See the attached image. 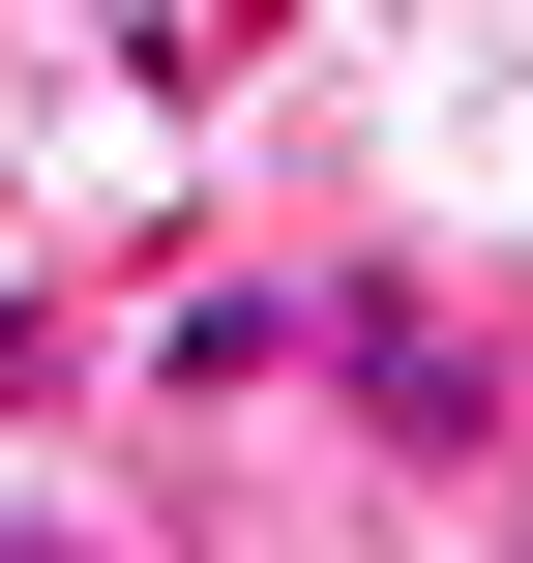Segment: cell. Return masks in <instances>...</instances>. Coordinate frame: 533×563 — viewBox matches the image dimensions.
<instances>
[{
  "mask_svg": "<svg viewBox=\"0 0 533 563\" xmlns=\"http://www.w3.org/2000/svg\"><path fill=\"white\" fill-rule=\"evenodd\" d=\"M326 356H356V416H386V445H475V356H445V297H356Z\"/></svg>",
  "mask_w": 533,
  "mask_h": 563,
  "instance_id": "1",
  "label": "cell"
}]
</instances>
